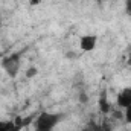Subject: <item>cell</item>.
<instances>
[{"label":"cell","instance_id":"cell-10","mask_svg":"<svg viewBox=\"0 0 131 131\" xmlns=\"http://www.w3.org/2000/svg\"><path fill=\"white\" fill-rule=\"evenodd\" d=\"M125 12L131 17V0H125Z\"/></svg>","mask_w":131,"mask_h":131},{"label":"cell","instance_id":"cell-12","mask_svg":"<svg viewBox=\"0 0 131 131\" xmlns=\"http://www.w3.org/2000/svg\"><path fill=\"white\" fill-rule=\"evenodd\" d=\"M127 64L131 66V49H130V52H128V60H127Z\"/></svg>","mask_w":131,"mask_h":131},{"label":"cell","instance_id":"cell-2","mask_svg":"<svg viewBox=\"0 0 131 131\" xmlns=\"http://www.w3.org/2000/svg\"><path fill=\"white\" fill-rule=\"evenodd\" d=\"M20 66H21V53L20 52L11 53V55L5 57L2 60V67H3V70L6 72V75L9 78H15L18 75Z\"/></svg>","mask_w":131,"mask_h":131},{"label":"cell","instance_id":"cell-7","mask_svg":"<svg viewBox=\"0 0 131 131\" xmlns=\"http://www.w3.org/2000/svg\"><path fill=\"white\" fill-rule=\"evenodd\" d=\"M98 105H99V110H101L104 114H107V113L111 110V107H110V102H108V99H107V93H105V92H104V93L99 96Z\"/></svg>","mask_w":131,"mask_h":131},{"label":"cell","instance_id":"cell-4","mask_svg":"<svg viewBox=\"0 0 131 131\" xmlns=\"http://www.w3.org/2000/svg\"><path fill=\"white\" fill-rule=\"evenodd\" d=\"M116 104L117 107L121 108H127L131 105V87H124L119 93H117V98H116Z\"/></svg>","mask_w":131,"mask_h":131},{"label":"cell","instance_id":"cell-5","mask_svg":"<svg viewBox=\"0 0 131 131\" xmlns=\"http://www.w3.org/2000/svg\"><path fill=\"white\" fill-rule=\"evenodd\" d=\"M21 125L12 121H0V131H20Z\"/></svg>","mask_w":131,"mask_h":131},{"label":"cell","instance_id":"cell-1","mask_svg":"<svg viewBox=\"0 0 131 131\" xmlns=\"http://www.w3.org/2000/svg\"><path fill=\"white\" fill-rule=\"evenodd\" d=\"M63 116L61 113H49L43 111L40 113L34 121V130L35 131H55L57 125L61 122Z\"/></svg>","mask_w":131,"mask_h":131},{"label":"cell","instance_id":"cell-11","mask_svg":"<svg viewBox=\"0 0 131 131\" xmlns=\"http://www.w3.org/2000/svg\"><path fill=\"white\" fill-rule=\"evenodd\" d=\"M43 0H29V5H32V6H35V5H40Z\"/></svg>","mask_w":131,"mask_h":131},{"label":"cell","instance_id":"cell-8","mask_svg":"<svg viewBox=\"0 0 131 131\" xmlns=\"http://www.w3.org/2000/svg\"><path fill=\"white\" fill-rule=\"evenodd\" d=\"M37 73H38V70H37L35 67H29V69H28V72H26V76H28V78H34Z\"/></svg>","mask_w":131,"mask_h":131},{"label":"cell","instance_id":"cell-9","mask_svg":"<svg viewBox=\"0 0 131 131\" xmlns=\"http://www.w3.org/2000/svg\"><path fill=\"white\" fill-rule=\"evenodd\" d=\"M125 121L127 124H131V105L125 108Z\"/></svg>","mask_w":131,"mask_h":131},{"label":"cell","instance_id":"cell-6","mask_svg":"<svg viewBox=\"0 0 131 131\" xmlns=\"http://www.w3.org/2000/svg\"><path fill=\"white\" fill-rule=\"evenodd\" d=\"M85 131H111V127L105 122H90Z\"/></svg>","mask_w":131,"mask_h":131},{"label":"cell","instance_id":"cell-13","mask_svg":"<svg viewBox=\"0 0 131 131\" xmlns=\"http://www.w3.org/2000/svg\"><path fill=\"white\" fill-rule=\"evenodd\" d=\"M95 2H96V3H101V2H102V0H95Z\"/></svg>","mask_w":131,"mask_h":131},{"label":"cell","instance_id":"cell-3","mask_svg":"<svg viewBox=\"0 0 131 131\" xmlns=\"http://www.w3.org/2000/svg\"><path fill=\"white\" fill-rule=\"evenodd\" d=\"M98 44V35L95 34H87L79 38V47L82 52H92Z\"/></svg>","mask_w":131,"mask_h":131}]
</instances>
